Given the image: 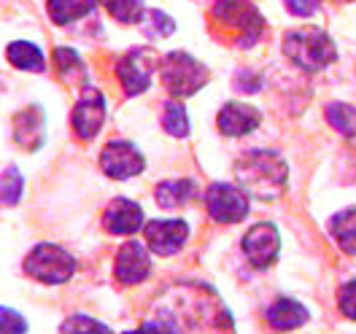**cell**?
Returning <instances> with one entry per match:
<instances>
[{
    "label": "cell",
    "mask_w": 356,
    "mask_h": 334,
    "mask_svg": "<svg viewBox=\"0 0 356 334\" xmlns=\"http://www.w3.org/2000/svg\"><path fill=\"white\" fill-rule=\"evenodd\" d=\"M238 181L257 200H275L286 189V162L275 151H248L238 159Z\"/></svg>",
    "instance_id": "1"
},
{
    "label": "cell",
    "mask_w": 356,
    "mask_h": 334,
    "mask_svg": "<svg viewBox=\"0 0 356 334\" xmlns=\"http://www.w3.org/2000/svg\"><path fill=\"white\" fill-rule=\"evenodd\" d=\"M284 54L308 73H318L334 62L337 49L324 30H291L284 38Z\"/></svg>",
    "instance_id": "2"
},
{
    "label": "cell",
    "mask_w": 356,
    "mask_h": 334,
    "mask_svg": "<svg viewBox=\"0 0 356 334\" xmlns=\"http://www.w3.org/2000/svg\"><path fill=\"white\" fill-rule=\"evenodd\" d=\"M159 70H162V81L168 92L181 100V97H192L195 92H200V87L208 81V67L197 62L192 54L186 51H170L162 62H159Z\"/></svg>",
    "instance_id": "3"
},
{
    "label": "cell",
    "mask_w": 356,
    "mask_h": 334,
    "mask_svg": "<svg viewBox=\"0 0 356 334\" xmlns=\"http://www.w3.org/2000/svg\"><path fill=\"white\" fill-rule=\"evenodd\" d=\"M24 272L41 283L49 286H57V283H65L76 275V259L67 253L65 248L51 243L35 245L27 259H24Z\"/></svg>",
    "instance_id": "4"
},
{
    "label": "cell",
    "mask_w": 356,
    "mask_h": 334,
    "mask_svg": "<svg viewBox=\"0 0 356 334\" xmlns=\"http://www.w3.org/2000/svg\"><path fill=\"white\" fill-rule=\"evenodd\" d=\"M213 17L224 27H232L241 35L238 44L243 46V49H251L254 44H259V38L265 33V19L245 0H216L213 3Z\"/></svg>",
    "instance_id": "5"
},
{
    "label": "cell",
    "mask_w": 356,
    "mask_h": 334,
    "mask_svg": "<svg viewBox=\"0 0 356 334\" xmlns=\"http://www.w3.org/2000/svg\"><path fill=\"white\" fill-rule=\"evenodd\" d=\"M156 67H159V60L152 49H133L116 62V73L127 97H138L152 87Z\"/></svg>",
    "instance_id": "6"
},
{
    "label": "cell",
    "mask_w": 356,
    "mask_h": 334,
    "mask_svg": "<svg viewBox=\"0 0 356 334\" xmlns=\"http://www.w3.org/2000/svg\"><path fill=\"white\" fill-rule=\"evenodd\" d=\"M211 219L219 224H238L248 216V192L232 183H213L205 194Z\"/></svg>",
    "instance_id": "7"
},
{
    "label": "cell",
    "mask_w": 356,
    "mask_h": 334,
    "mask_svg": "<svg viewBox=\"0 0 356 334\" xmlns=\"http://www.w3.org/2000/svg\"><path fill=\"white\" fill-rule=\"evenodd\" d=\"M100 167H103V173L108 178L127 181L133 178V176H140L143 167H146V162H143V154L135 149L133 143H127V140H111L103 149V154H100Z\"/></svg>",
    "instance_id": "8"
},
{
    "label": "cell",
    "mask_w": 356,
    "mask_h": 334,
    "mask_svg": "<svg viewBox=\"0 0 356 334\" xmlns=\"http://www.w3.org/2000/svg\"><path fill=\"white\" fill-rule=\"evenodd\" d=\"M278 251H281V235L273 224H257L245 232L243 253L257 269L270 267L278 259Z\"/></svg>",
    "instance_id": "9"
},
{
    "label": "cell",
    "mask_w": 356,
    "mask_h": 334,
    "mask_svg": "<svg viewBox=\"0 0 356 334\" xmlns=\"http://www.w3.org/2000/svg\"><path fill=\"white\" fill-rule=\"evenodd\" d=\"M70 122H73V130L81 140H92L95 135L100 133L103 122H106V100H103V94L95 87H84V94L76 103Z\"/></svg>",
    "instance_id": "10"
},
{
    "label": "cell",
    "mask_w": 356,
    "mask_h": 334,
    "mask_svg": "<svg viewBox=\"0 0 356 334\" xmlns=\"http://www.w3.org/2000/svg\"><path fill=\"white\" fill-rule=\"evenodd\" d=\"M146 243L159 256H173L178 253L186 237H189V224L178 219H165V222H152L146 229Z\"/></svg>",
    "instance_id": "11"
},
{
    "label": "cell",
    "mask_w": 356,
    "mask_h": 334,
    "mask_svg": "<svg viewBox=\"0 0 356 334\" xmlns=\"http://www.w3.org/2000/svg\"><path fill=\"white\" fill-rule=\"evenodd\" d=\"M152 272V256L140 243H124L116 253V278L124 286L143 283Z\"/></svg>",
    "instance_id": "12"
},
{
    "label": "cell",
    "mask_w": 356,
    "mask_h": 334,
    "mask_svg": "<svg viewBox=\"0 0 356 334\" xmlns=\"http://www.w3.org/2000/svg\"><path fill=\"white\" fill-rule=\"evenodd\" d=\"M103 224L113 235H133L143 224V208L138 202L127 200V197H119V200H113L108 205V210L103 216Z\"/></svg>",
    "instance_id": "13"
},
{
    "label": "cell",
    "mask_w": 356,
    "mask_h": 334,
    "mask_svg": "<svg viewBox=\"0 0 356 334\" xmlns=\"http://www.w3.org/2000/svg\"><path fill=\"white\" fill-rule=\"evenodd\" d=\"M259 122H262L259 111L251 108V106H243V103H227L219 111V130L229 137L254 133L259 127Z\"/></svg>",
    "instance_id": "14"
},
{
    "label": "cell",
    "mask_w": 356,
    "mask_h": 334,
    "mask_svg": "<svg viewBox=\"0 0 356 334\" xmlns=\"http://www.w3.org/2000/svg\"><path fill=\"white\" fill-rule=\"evenodd\" d=\"M44 111L30 106L27 111H22L14 119V137L22 149H41L44 143Z\"/></svg>",
    "instance_id": "15"
},
{
    "label": "cell",
    "mask_w": 356,
    "mask_h": 334,
    "mask_svg": "<svg viewBox=\"0 0 356 334\" xmlns=\"http://www.w3.org/2000/svg\"><path fill=\"white\" fill-rule=\"evenodd\" d=\"M192 197H195V181H189V178L165 181V183L156 186V192H154L156 205L165 208V210H176L181 205H186Z\"/></svg>",
    "instance_id": "16"
},
{
    "label": "cell",
    "mask_w": 356,
    "mask_h": 334,
    "mask_svg": "<svg viewBox=\"0 0 356 334\" xmlns=\"http://www.w3.org/2000/svg\"><path fill=\"white\" fill-rule=\"evenodd\" d=\"M267 321L275 329H297V326H302L308 321V310L294 299H278L275 305H270Z\"/></svg>",
    "instance_id": "17"
},
{
    "label": "cell",
    "mask_w": 356,
    "mask_h": 334,
    "mask_svg": "<svg viewBox=\"0 0 356 334\" xmlns=\"http://www.w3.org/2000/svg\"><path fill=\"white\" fill-rule=\"evenodd\" d=\"M6 57L8 62L19 70H27V73H41L46 67L44 51L35 44H27V41H14L6 49Z\"/></svg>",
    "instance_id": "18"
},
{
    "label": "cell",
    "mask_w": 356,
    "mask_h": 334,
    "mask_svg": "<svg viewBox=\"0 0 356 334\" xmlns=\"http://www.w3.org/2000/svg\"><path fill=\"white\" fill-rule=\"evenodd\" d=\"M97 0H46L49 17L57 24H70L95 11Z\"/></svg>",
    "instance_id": "19"
},
{
    "label": "cell",
    "mask_w": 356,
    "mask_h": 334,
    "mask_svg": "<svg viewBox=\"0 0 356 334\" xmlns=\"http://www.w3.org/2000/svg\"><path fill=\"white\" fill-rule=\"evenodd\" d=\"M330 232H332V237L346 253L356 256V208H348V210L337 213L330 222Z\"/></svg>",
    "instance_id": "20"
},
{
    "label": "cell",
    "mask_w": 356,
    "mask_h": 334,
    "mask_svg": "<svg viewBox=\"0 0 356 334\" xmlns=\"http://www.w3.org/2000/svg\"><path fill=\"white\" fill-rule=\"evenodd\" d=\"M162 127H165V133L173 135V137H186V135H189V116H186L184 103L170 100V103L165 106V113H162Z\"/></svg>",
    "instance_id": "21"
},
{
    "label": "cell",
    "mask_w": 356,
    "mask_h": 334,
    "mask_svg": "<svg viewBox=\"0 0 356 334\" xmlns=\"http://www.w3.org/2000/svg\"><path fill=\"white\" fill-rule=\"evenodd\" d=\"M103 6L111 11V17L122 24H135L143 19V0H103Z\"/></svg>",
    "instance_id": "22"
},
{
    "label": "cell",
    "mask_w": 356,
    "mask_h": 334,
    "mask_svg": "<svg viewBox=\"0 0 356 334\" xmlns=\"http://www.w3.org/2000/svg\"><path fill=\"white\" fill-rule=\"evenodd\" d=\"M22 192H24L22 173H19L14 165L6 167L3 176H0V202H3V205H17V202L22 200Z\"/></svg>",
    "instance_id": "23"
},
{
    "label": "cell",
    "mask_w": 356,
    "mask_h": 334,
    "mask_svg": "<svg viewBox=\"0 0 356 334\" xmlns=\"http://www.w3.org/2000/svg\"><path fill=\"white\" fill-rule=\"evenodd\" d=\"M327 119H330V124H332L340 135H346V137H354L356 135V111L351 106H346V103H332V106L327 108Z\"/></svg>",
    "instance_id": "24"
},
{
    "label": "cell",
    "mask_w": 356,
    "mask_h": 334,
    "mask_svg": "<svg viewBox=\"0 0 356 334\" xmlns=\"http://www.w3.org/2000/svg\"><path fill=\"white\" fill-rule=\"evenodd\" d=\"M143 27H146V35H152V38H168L176 30V22L165 11H146Z\"/></svg>",
    "instance_id": "25"
},
{
    "label": "cell",
    "mask_w": 356,
    "mask_h": 334,
    "mask_svg": "<svg viewBox=\"0 0 356 334\" xmlns=\"http://www.w3.org/2000/svg\"><path fill=\"white\" fill-rule=\"evenodd\" d=\"M54 62H57V67H60L63 76H70V70H76L79 76H87L84 62H81L79 54L70 51V49H54Z\"/></svg>",
    "instance_id": "26"
},
{
    "label": "cell",
    "mask_w": 356,
    "mask_h": 334,
    "mask_svg": "<svg viewBox=\"0 0 356 334\" xmlns=\"http://www.w3.org/2000/svg\"><path fill=\"white\" fill-rule=\"evenodd\" d=\"M0 332H27V321L11 308H0Z\"/></svg>",
    "instance_id": "27"
},
{
    "label": "cell",
    "mask_w": 356,
    "mask_h": 334,
    "mask_svg": "<svg viewBox=\"0 0 356 334\" xmlns=\"http://www.w3.org/2000/svg\"><path fill=\"white\" fill-rule=\"evenodd\" d=\"M337 305H340V310H343V315H348V318H354V321H356V281H351V283H346V286L340 289V297H337Z\"/></svg>",
    "instance_id": "28"
},
{
    "label": "cell",
    "mask_w": 356,
    "mask_h": 334,
    "mask_svg": "<svg viewBox=\"0 0 356 334\" xmlns=\"http://www.w3.org/2000/svg\"><path fill=\"white\" fill-rule=\"evenodd\" d=\"M108 332V326L106 324H100V321H89V318H81V315H76V318H70L63 324V332Z\"/></svg>",
    "instance_id": "29"
},
{
    "label": "cell",
    "mask_w": 356,
    "mask_h": 334,
    "mask_svg": "<svg viewBox=\"0 0 356 334\" xmlns=\"http://www.w3.org/2000/svg\"><path fill=\"white\" fill-rule=\"evenodd\" d=\"M294 17H313L321 6V0H284Z\"/></svg>",
    "instance_id": "30"
},
{
    "label": "cell",
    "mask_w": 356,
    "mask_h": 334,
    "mask_svg": "<svg viewBox=\"0 0 356 334\" xmlns=\"http://www.w3.org/2000/svg\"><path fill=\"white\" fill-rule=\"evenodd\" d=\"M251 78V73L248 70H243V73H238V81H235V87L243 92H259L262 90V81L257 78V81H248Z\"/></svg>",
    "instance_id": "31"
}]
</instances>
